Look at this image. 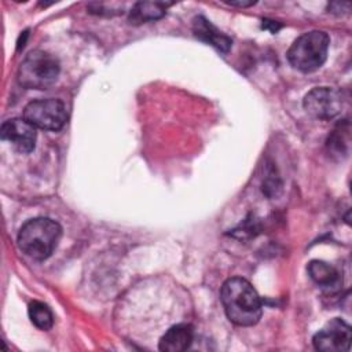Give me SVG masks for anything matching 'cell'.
Here are the masks:
<instances>
[{
	"label": "cell",
	"instance_id": "cell-9",
	"mask_svg": "<svg viewBox=\"0 0 352 352\" xmlns=\"http://www.w3.org/2000/svg\"><path fill=\"white\" fill-rule=\"evenodd\" d=\"M194 327L188 323H179L169 327L158 341V349L165 352H182L191 346Z\"/></svg>",
	"mask_w": 352,
	"mask_h": 352
},
{
	"label": "cell",
	"instance_id": "cell-4",
	"mask_svg": "<svg viewBox=\"0 0 352 352\" xmlns=\"http://www.w3.org/2000/svg\"><path fill=\"white\" fill-rule=\"evenodd\" d=\"M59 62L45 51H32L18 67V82L28 89H45L51 87L59 76Z\"/></svg>",
	"mask_w": 352,
	"mask_h": 352
},
{
	"label": "cell",
	"instance_id": "cell-8",
	"mask_svg": "<svg viewBox=\"0 0 352 352\" xmlns=\"http://www.w3.org/2000/svg\"><path fill=\"white\" fill-rule=\"evenodd\" d=\"M3 140L10 142L19 153H30L36 144V126L25 118H10L0 128Z\"/></svg>",
	"mask_w": 352,
	"mask_h": 352
},
{
	"label": "cell",
	"instance_id": "cell-3",
	"mask_svg": "<svg viewBox=\"0 0 352 352\" xmlns=\"http://www.w3.org/2000/svg\"><path fill=\"white\" fill-rule=\"evenodd\" d=\"M329 44L330 38L327 33L311 30L294 40L286 54L287 60L294 69L302 73L315 72L324 63Z\"/></svg>",
	"mask_w": 352,
	"mask_h": 352
},
{
	"label": "cell",
	"instance_id": "cell-13",
	"mask_svg": "<svg viewBox=\"0 0 352 352\" xmlns=\"http://www.w3.org/2000/svg\"><path fill=\"white\" fill-rule=\"evenodd\" d=\"M29 318L32 323L40 330H48L52 327L54 315L48 305L41 301H33L29 304Z\"/></svg>",
	"mask_w": 352,
	"mask_h": 352
},
{
	"label": "cell",
	"instance_id": "cell-11",
	"mask_svg": "<svg viewBox=\"0 0 352 352\" xmlns=\"http://www.w3.org/2000/svg\"><path fill=\"white\" fill-rule=\"evenodd\" d=\"M170 3H161V1H140L136 3L131 12H129V22L139 25L148 21L160 19L165 15L166 8Z\"/></svg>",
	"mask_w": 352,
	"mask_h": 352
},
{
	"label": "cell",
	"instance_id": "cell-12",
	"mask_svg": "<svg viewBox=\"0 0 352 352\" xmlns=\"http://www.w3.org/2000/svg\"><path fill=\"white\" fill-rule=\"evenodd\" d=\"M307 270H308V275L311 276V279L322 287L334 289L340 285L341 279H340L338 271L333 265H330L322 260L309 261Z\"/></svg>",
	"mask_w": 352,
	"mask_h": 352
},
{
	"label": "cell",
	"instance_id": "cell-16",
	"mask_svg": "<svg viewBox=\"0 0 352 352\" xmlns=\"http://www.w3.org/2000/svg\"><path fill=\"white\" fill-rule=\"evenodd\" d=\"M231 6H238V7H249L256 4V1H230Z\"/></svg>",
	"mask_w": 352,
	"mask_h": 352
},
{
	"label": "cell",
	"instance_id": "cell-5",
	"mask_svg": "<svg viewBox=\"0 0 352 352\" xmlns=\"http://www.w3.org/2000/svg\"><path fill=\"white\" fill-rule=\"evenodd\" d=\"M23 118L33 126L47 131H59L63 128L67 113L60 99H37L28 103L23 109Z\"/></svg>",
	"mask_w": 352,
	"mask_h": 352
},
{
	"label": "cell",
	"instance_id": "cell-2",
	"mask_svg": "<svg viewBox=\"0 0 352 352\" xmlns=\"http://www.w3.org/2000/svg\"><path fill=\"white\" fill-rule=\"evenodd\" d=\"M62 236L60 226L50 217L28 220L18 232V246L30 258L43 261L48 258Z\"/></svg>",
	"mask_w": 352,
	"mask_h": 352
},
{
	"label": "cell",
	"instance_id": "cell-10",
	"mask_svg": "<svg viewBox=\"0 0 352 352\" xmlns=\"http://www.w3.org/2000/svg\"><path fill=\"white\" fill-rule=\"evenodd\" d=\"M192 32L195 37L213 45L214 48H217L224 54L228 52V50L231 48V44H232L231 38L224 33H221L216 26H213L206 18L201 15L195 16L192 21Z\"/></svg>",
	"mask_w": 352,
	"mask_h": 352
},
{
	"label": "cell",
	"instance_id": "cell-15",
	"mask_svg": "<svg viewBox=\"0 0 352 352\" xmlns=\"http://www.w3.org/2000/svg\"><path fill=\"white\" fill-rule=\"evenodd\" d=\"M263 22H264V23H263V28H265V29L271 28V32H272V33L278 32V29L280 28V25H278V23H276V22H274V21H268V19H264Z\"/></svg>",
	"mask_w": 352,
	"mask_h": 352
},
{
	"label": "cell",
	"instance_id": "cell-6",
	"mask_svg": "<svg viewBox=\"0 0 352 352\" xmlns=\"http://www.w3.org/2000/svg\"><path fill=\"white\" fill-rule=\"evenodd\" d=\"M305 111L316 120H331L341 113V92L330 87H316L304 98Z\"/></svg>",
	"mask_w": 352,
	"mask_h": 352
},
{
	"label": "cell",
	"instance_id": "cell-14",
	"mask_svg": "<svg viewBox=\"0 0 352 352\" xmlns=\"http://www.w3.org/2000/svg\"><path fill=\"white\" fill-rule=\"evenodd\" d=\"M351 6V3H340V1H334V3H330L329 4V10L330 12H334V14H342V7H348Z\"/></svg>",
	"mask_w": 352,
	"mask_h": 352
},
{
	"label": "cell",
	"instance_id": "cell-7",
	"mask_svg": "<svg viewBox=\"0 0 352 352\" xmlns=\"http://www.w3.org/2000/svg\"><path fill=\"white\" fill-rule=\"evenodd\" d=\"M351 326L345 320L334 318L314 336L312 344L315 349L322 352H346L351 346Z\"/></svg>",
	"mask_w": 352,
	"mask_h": 352
},
{
	"label": "cell",
	"instance_id": "cell-1",
	"mask_svg": "<svg viewBox=\"0 0 352 352\" xmlns=\"http://www.w3.org/2000/svg\"><path fill=\"white\" fill-rule=\"evenodd\" d=\"M220 300L227 318L238 326H253L263 312L261 298L254 287L243 278L227 279L220 290Z\"/></svg>",
	"mask_w": 352,
	"mask_h": 352
}]
</instances>
